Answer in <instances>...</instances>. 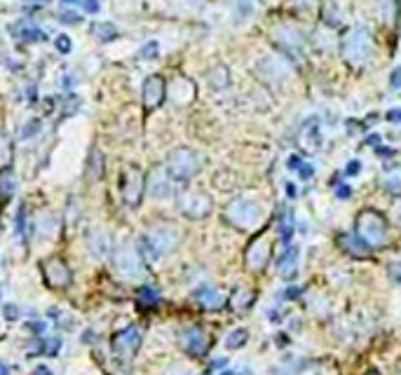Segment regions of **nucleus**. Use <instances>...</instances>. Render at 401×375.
I'll use <instances>...</instances> for the list:
<instances>
[{
  "instance_id": "f03ea898",
  "label": "nucleus",
  "mask_w": 401,
  "mask_h": 375,
  "mask_svg": "<svg viewBox=\"0 0 401 375\" xmlns=\"http://www.w3.org/2000/svg\"><path fill=\"white\" fill-rule=\"evenodd\" d=\"M357 237L371 249L385 246V242H388V220L383 218V214H378L376 209L361 211L357 216Z\"/></svg>"
},
{
  "instance_id": "393cba45",
  "label": "nucleus",
  "mask_w": 401,
  "mask_h": 375,
  "mask_svg": "<svg viewBox=\"0 0 401 375\" xmlns=\"http://www.w3.org/2000/svg\"><path fill=\"white\" fill-rule=\"evenodd\" d=\"M45 272H47V277L49 279H59V286H64L68 282V270L66 266L59 261V258H54V261H47V266H45Z\"/></svg>"
},
{
  "instance_id": "f704fd0d",
  "label": "nucleus",
  "mask_w": 401,
  "mask_h": 375,
  "mask_svg": "<svg viewBox=\"0 0 401 375\" xmlns=\"http://www.w3.org/2000/svg\"><path fill=\"white\" fill-rule=\"evenodd\" d=\"M38 129H40V122H35V120H31L24 127V134H21V138H28V136H33V134H38Z\"/></svg>"
},
{
  "instance_id": "5fc2aeb1",
  "label": "nucleus",
  "mask_w": 401,
  "mask_h": 375,
  "mask_svg": "<svg viewBox=\"0 0 401 375\" xmlns=\"http://www.w3.org/2000/svg\"><path fill=\"white\" fill-rule=\"evenodd\" d=\"M221 375H232V373H221Z\"/></svg>"
},
{
  "instance_id": "79ce46f5",
  "label": "nucleus",
  "mask_w": 401,
  "mask_h": 375,
  "mask_svg": "<svg viewBox=\"0 0 401 375\" xmlns=\"http://www.w3.org/2000/svg\"><path fill=\"white\" fill-rule=\"evenodd\" d=\"M301 165H303V160H301V157H296V155H291V157H289V167L294 169V172H298V169H301Z\"/></svg>"
},
{
  "instance_id": "9d476101",
  "label": "nucleus",
  "mask_w": 401,
  "mask_h": 375,
  "mask_svg": "<svg viewBox=\"0 0 401 375\" xmlns=\"http://www.w3.org/2000/svg\"><path fill=\"white\" fill-rule=\"evenodd\" d=\"M195 94H198V87L191 78L186 76H176L167 85V97H169L176 106H188L191 101H195Z\"/></svg>"
},
{
  "instance_id": "cd10ccee",
  "label": "nucleus",
  "mask_w": 401,
  "mask_h": 375,
  "mask_svg": "<svg viewBox=\"0 0 401 375\" xmlns=\"http://www.w3.org/2000/svg\"><path fill=\"white\" fill-rule=\"evenodd\" d=\"M246 338H249V333H246L244 328H237V331H230L228 333V340H225V345H228V350H239L246 345Z\"/></svg>"
},
{
  "instance_id": "6e6552de",
  "label": "nucleus",
  "mask_w": 401,
  "mask_h": 375,
  "mask_svg": "<svg viewBox=\"0 0 401 375\" xmlns=\"http://www.w3.org/2000/svg\"><path fill=\"white\" fill-rule=\"evenodd\" d=\"M211 207H214V202H211V197L207 193H202V190H186V193H181L179 197V209L184 211L188 218L209 216Z\"/></svg>"
},
{
  "instance_id": "4be33fe9",
  "label": "nucleus",
  "mask_w": 401,
  "mask_h": 375,
  "mask_svg": "<svg viewBox=\"0 0 401 375\" xmlns=\"http://www.w3.org/2000/svg\"><path fill=\"white\" fill-rule=\"evenodd\" d=\"M207 80H209L211 90H225V87L230 85V73H228V69H225V66L218 64V66H214V69L209 71Z\"/></svg>"
},
{
  "instance_id": "c03bdc74",
  "label": "nucleus",
  "mask_w": 401,
  "mask_h": 375,
  "mask_svg": "<svg viewBox=\"0 0 401 375\" xmlns=\"http://www.w3.org/2000/svg\"><path fill=\"white\" fill-rule=\"evenodd\" d=\"M167 375H191V371L184 369V366H176V369H172Z\"/></svg>"
},
{
  "instance_id": "09e8293b",
  "label": "nucleus",
  "mask_w": 401,
  "mask_h": 375,
  "mask_svg": "<svg viewBox=\"0 0 401 375\" xmlns=\"http://www.w3.org/2000/svg\"><path fill=\"white\" fill-rule=\"evenodd\" d=\"M294 3H298V5H312L315 0H294Z\"/></svg>"
},
{
  "instance_id": "4c0bfd02",
  "label": "nucleus",
  "mask_w": 401,
  "mask_h": 375,
  "mask_svg": "<svg viewBox=\"0 0 401 375\" xmlns=\"http://www.w3.org/2000/svg\"><path fill=\"white\" fill-rule=\"evenodd\" d=\"M298 174H301L303 179L308 181V179H312V176H315V169H312V165H305V162H303L301 169H298Z\"/></svg>"
},
{
  "instance_id": "aec40b11",
  "label": "nucleus",
  "mask_w": 401,
  "mask_h": 375,
  "mask_svg": "<svg viewBox=\"0 0 401 375\" xmlns=\"http://www.w3.org/2000/svg\"><path fill=\"white\" fill-rule=\"evenodd\" d=\"M296 263H298V249H296V246H287V251H284V256L280 258V266H277V268H280V272H282L284 279L294 277Z\"/></svg>"
},
{
  "instance_id": "dca6fc26",
  "label": "nucleus",
  "mask_w": 401,
  "mask_h": 375,
  "mask_svg": "<svg viewBox=\"0 0 401 375\" xmlns=\"http://www.w3.org/2000/svg\"><path fill=\"white\" fill-rule=\"evenodd\" d=\"M118 268L125 272L127 277H138L143 272V266H141V258H138V254L134 249H120L118 251Z\"/></svg>"
},
{
  "instance_id": "49530a36",
  "label": "nucleus",
  "mask_w": 401,
  "mask_h": 375,
  "mask_svg": "<svg viewBox=\"0 0 401 375\" xmlns=\"http://www.w3.org/2000/svg\"><path fill=\"white\" fill-rule=\"evenodd\" d=\"M287 195L296 197V186H294V183H287Z\"/></svg>"
},
{
  "instance_id": "2eb2a0df",
  "label": "nucleus",
  "mask_w": 401,
  "mask_h": 375,
  "mask_svg": "<svg viewBox=\"0 0 401 375\" xmlns=\"http://www.w3.org/2000/svg\"><path fill=\"white\" fill-rule=\"evenodd\" d=\"M298 138H301L303 148H308L310 153H317L319 150V145H322V131H319L317 117H310V120L303 124L301 136H298Z\"/></svg>"
},
{
  "instance_id": "b1692460",
  "label": "nucleus",
  "mask_w": 401,
  "mask_h": 375,
  "mask_svg": "<svg viewBox=\"0 0 401 375\" xmlns=\"http://www.w3.org/2000/svg\"><path fill=\"white\" fill-rule=\"evenodd\" d=\"M17 190V179H14V172L12 169H0V197L3 200H10Z\"/></svg>"
},
{
  "instance_id": "a19ab883",
  "label": "nucleus",
  "mask_w": 401,
  "mask_h": 375,
  "mask_svg": "<svg viewBox=\"0 0 401 375\" xmlns=\"http://www.w3.org/2000/svg\"><path fill=\"white\" fill-rule=\"evenodd\" d=\"M388 120L390 122H399L401 120V108H392L390 113H388Z\"/></svg>"
},
{
  "instance_id": "7ed1b4c3",
  "label": "nucleus",
  "mask_w": 401,
  "mask_h": 375,
  "mask_svg": "<svg viewBox=\"0 0 401 375\" xmlns=\"http://www.w3.org/2000/svg\"><path fill=\"white\" fill-rule=\"evenodd\" d=\"M225 218H228L235 227H239V230H249V227L261 223L263 209H261V204L256 200L237 197V200H232L228 207H225Z\"/></svg>"
},
{
  "instance_id": "f257e3e1",
  "label": "nucleus",
  "mask_w": 401,
  "mask_h": 375,
  "mask_svg": "<svg viewBox=\"0 0 401 375\" xmlns=\"http://www.w3.org/2000/svg\"><path fill=\"white\" fill-rule=\"evenodd\" d=\"M340 54L349 66H354V69L369 66L371 59H373V38H371L369 28L364 26L347 28L340 40Z\"/></svg>"
},
{
  "instance_id": "a878e982",
  "label": "nucleus",
  "mask_w": 401,
  "mask_h": 375,
  "mask_svg": "<svg viewBox=\"0 0 401 375\" xmlns=\"http://www.w3.org/2000/svg\"><path fill=\"white\" fill-rule=\"evenodd\" d=\"M92 33L97 35L99 40H113V38H118V28H115L111 21H99V24H92Z\"/></svg>"
},
{
  "instance_id": "412c9836",
  "label": "nucleus",
  "mask_w": 401,
  "mask_h": 375,
  "mask_svg": "<svg viewBox=\"0 0 401 375\" xmlns=\"http://www.w3.org/2000/svg\"><path fill=\"white\" fill-rule=\"evenodd\" d=\"M253 298H256V293H253L251 289H237L235 293H232V310L235 312H246L249 307L253 305Z\"/></svg>"
},
{
  "instance_id": "c756f323",
  "label": "nucleus",
  "mask_w": 401,
  "mask_h": 375,
  "mask_svg": "<svg viewBox=\"0 0 401 375\" xmlns=\"http://www.w3.org/2000/svg\"><path fill=\"white\" fill-rule=\"evenodd\" d=\"M280 232L284 239L291 237V232H294V216H291V211H284L282 214V220H280Z\"/></svg>"
},
{
  "instance_id": "ea45409f",
  "label": "nucleus",
  "mask_w": 401,
  "mask_h": 375,
  "mask_svg": "<svg viewBox=\"0 0 401 375\" xmlns=\"http://www.w3.org/2000/svg\"><path fill=\"white\" fill-rule=\"evenodd\" d=\"M61 17H64L66 24H78V21H80V14H76V12H64Z\"/></svg>"
},
{
  "instance_id": "58836bf2",
  "label": "nucleus",
  "mask_w": 401,
  "mask_h": 375,
  "mask_svg": "<svg viewBox=\"0 0 401 375\" xmlns=\"http://www.w3.org/2000/svg\"><path fill=\"white\" fill-rule=\"evenodd\" d=\"M359 167H361L359 162H357V160H352V162H349V165L345 167V174H347V176H354V174H359Z\"/></svg>"
},
{
  "instance_id": "20e7f679",
  "label": "nucleus",
  "mask_w": 401,
  "mask_h": 375,
  "mask_svg": "<svg viewBox=\"0 0 401 375\" xmlns=\"http://www.w3.org/2000/svg\"><path fill=\"white\" fill-rule=\"evenodd\" d=\"M253 73L258 80H263L265 85L277 87L291 76V64L287 56H261L253 64Z\"/></svg>"
},
{
  "instance_id": "603ef678",
  "label": "nucleus",
  "mask_w": 401,
  "mask_h": 375,
  "mask_svg": "<svg viewBox=\"0 0 401 375\" xmlns=\"http://www.w3.org/2000/svg\"><path fill=\"white\" fill-rule=\"evenodd\" d=\"M366 375H381V373H378V371H369Z\"/></svg>"
},
{
  "instance_id": "6ab92c4d",
  "label": "nucleus",
  "mask_w": 401,
  "mask_h": 375,
  "mask_svg": "<svg viewBox=\"0 0 401 375\" xmlns=\"http://www.w3.org/2000/svg\"><path fill=\"white\" fill-rule=\"evenodd\" d=\"M138 343H141V338H138V333H136L134 328H129L122 335H118V340H115V347H118V352H122L125 357H129L138 347Z\"/></svg>"
},
{
  "instance_id": "9b49d317",
  "label": "nucleus",
  "mask_w": 401,
  "mask_h": 375,
  "mask_svg": "<svg viewBox=\"0 0 401 375\" xmlns=\"http://www.w3.org/2000/svg\"><path fill=\"white\" fill-rule=\"evenodd\" d=\"M143 188H145L143 174L136 167H127L125 181H122V195H125V202L129 207H138V202L143 197Z\"/></svg>"
},
{
  "instance_id": "f8f14e48",
  "label": "nucleus",
  "mask_w": 401,
  "mask_h": 375,
  "mask_svg": "<svg viewBox=\"0 0 401 375\" xmlns=\"http://www.w3.org/2000/svg\"><path fill=\"white\" fill-rule=\"evenodd\" d=\"M167 99V83L160 76H148L143 80V108L145 110H155L157 106H162V101Z\"/></svg>"
},
{
  "instance_id": "c9c22d12",
  "label": "nucleus",
  "mask_w": 401,
  "mask_h": 375,
  "mask_svg": "<svg viewBox=\"0 0 401 375\" xmlns=\"http://www.w3.org/2000/svg\"><path fill=\"white\" fill-rule=\"evenodd\" d=\"M56 42V47H59V52H71V40H68V35H59V38L54 40Z\"/></svg>"
},
{
  "instance_id": "ddd939ff",
  "label": "nucleus",
  "mask_w": 401,
  "mask_h": 375,
  "mask_svg": "<svg viewBox=\"0 0 401 375\" xmlns=\"http://www.w3.org/2000/svg\"><path fill=\"white\" fill-rule=\"evenodd\" d=\"M172 181H174V176L169 174V169L155 167V169H150L148 179H145V188H148V193L152 197H167V195H172Z\"/></svg>"
},
{
  "instance_id": "0eeeda50",
  "label": "nucleus",
  "mask_w": 401,
  "mask_h": 375,
  "mask_svg": "<svg viewBox=\"0 0 401 375\" xmlns=\"http://www.w3.org/2000/svg\"><path fill=\"white\" fill-rule=\"evenodd\" d=\"M143 242H145V246H148V251L152 256H164V254H169L176 249L179 232L169 225H160V227H155V230H150L148 234H145Z\"/></svg>"
},
{
  "instance_id": "423d86ee",
  "label": "nucleus",
  "mask_w": 401,
  "mask_h": 375,
  "mask_svg": "<svg viewBox=\"0 0 401 375\" xmlns=\"http://www.w3.org/2000/svg\"><path fill=\"white\" fill-rule=\"evenodd\" d=\"M273 42L287 56H298L305 47V33L294 24H277L273 28Z\"/></svg>"
},
{
  "instance_id": "bb28decb",
  "label": "nucleus",
  "mask_w": 401,
  "mask_h": 375,
  "mask_svg": "<svg viewBox=\"0 0 401 375\" xmlns=\"http://www.w3.org/2000/svg\"><path fill=\"white\" fill-rule=\"evenodd\" d=\"M253 12H256V3H253V0H235V19L239 24L251 19Z\"/></svg>"
},
{
  "instance_id": "37998d69",
  "label": "nucleus",
  "mask_w": 401,
  "mask_h": 375,
  "mask_svg": "<svg viewBox=\"0 0 401 375\" xmlns=\"http://www.w3.org/2000/svg\"><path fill=\"white\" fill-rule=\"evenodd\" d=\"M83 3H85V10H87V12H97V10H99V3H97V0H83Z\"/></svg>"
},
{
  "instance_id": "5701e85b",
  "label": "nucleus",
  "mask_w": 401,
  "mask_h": 375,
  "mask_svg": "<svg viewBox=\"0 0 401 375\" xmlns=\"http://www.w3.org/2000/svg\"><path fill=\"white\" fill-rule=\"evenodd\" d=\"M376 12L383 21L392 24L399 12V0H376Z\"/></svg>"
},
{
  "instance_id": "39448f33",
  "label": "nucleus",
  "mask_w": 401,
  "mask_h": 375,
  "mask_svg": "<svg viewBox=\"0 0 401 375\" xmlns=\"http://www.w3.org/2000/svg\"><path fill=\"white\" fill-rule=\"evenodd\" d=\"M167 169H169L174 179L188 181L202 169V155L191 148H176L167 160Z\"/></svg>"
},
{
  "instance_id": "864d4df0",
  "label": "nucleus",
  "mask_w": 401,
  "mask_h": 375,
  "mask_svg": "<svg viewBox=\"0 0 401 375\" xmlns=\"http://www.w3.org/2000/svg\"><path fill=\"white\" fill-rule=\"evenodd\" d=\"M239 375H253V373H246V371H244V373H239Z\"/></svg>"
},
{
  "instance_id": "a211bd4d",
  "label": "nucleus",
  "mask_w": 401,
  "mask_h": 375,
  "mask_svg": "<svg viewBox=\"0 0 401 375\" xmlns=\"http://www.w3.org/2000/svg\"><path fill=\"white\" fill-rule=\"evenodd\" d=\"M342 251H347L349 256H357V258H366L369 256V246L364 244L359 237H352V234H340L338 237Z\"/></svg>"
},
{
  "instance_id": "e433bc0d",
  "label": "nucleus",
  "mask_w": 401,
  "mask_h": 375,
  "mask_svg": "<svg viewBox=\"0 0 401 375\" xmlns=\"http://www.w3.org/2000/svg\"><path fill=\"white\" fill-rule=\"evenodd\" d=\"M390 85L395 87V90H401V66H397V69L392 71V76H390Z\"/></svg>"
},
{
  "instance_id": "de8ad7c7",
  "label": "nucleus",
  "mask_w": 401,
  "mask_h": 375,
  "mask_svg": "<svg viewBox=\"0 0 401 375\" xmlns=\"http://www.w3.org/2000/svg\"><path fill=\"white\" fill-rule=\"evenodd\" d=\"M395 218H397V223L401 227V204H397V207H395Z\"/></svg>"
},
{
  "instance_id": "72a5a7b5",
  "label": "nucleus",
  "mask_w": 401,
  "mask_h": 375,
  "mask_svg": "<svg viewBox=\"0 0 401 375\" xmlns=\"http://www.w3.org/2000/svg\"><path fill=\"white\" fill-rule=\"evenodd\" d=\"M160 52V45L157 42H148V45H143V49L138 54H141V59H155Z\"/></svg>"
},
{
  "instance_id": "473e14b6",
  "label": "nucleus",
  "mask_w": 401,
  "mask_h": 375,
  "mask_svg": "<svg viewBox=\"0 0 401 375\" xmlns=\"http://www.w3.org/2000/svg\"><path fill=\"white\" fill-rule=\"evenodd\" d=\"M385 186H388L392 193H399L401 190V174H390L385 176Z\"/></svg>"
},
{
  "instance_id": "c85d7f7f",
  "label": "nucleus",
  "mask_w": 401,
  "mask_h": 375,
  "mask_svg": "<svg viewBox=\"0 0 401 375\" xmlns=\"http://www.w3.org/2000/svg\"><path fill=\"white\" fill-rule=\"evenodd\" d=\"M10 160H12V141H10V136L0 131V167L5 169L10 165Z\"/></svg>"
},
{
  "instance_id": "2f4dec72",
  "label": "nucleus",
  "mask_w": 401,
  "mask_h": 375,
  "mask_svg": "<svg viewBox=\"0 0 401 375\" xmlns=\"http://www.w3.org/2000/svg\"><path fill=\"white\" fill-rule=\"evenodd\" d=\"M19 35H21V38H24V40H28V42H33V40H40V38H42V33H40L35 26H19Z\"/></svg>"
},
{
  "instance_id": "8fccbe9b",
  "label": "nucleus",
  "mask_w": 401,
  "mask_h": 375,
  "mask_svg": "<svg viewBox=\"0 0 401 375\" xmlns=\"http://www.w3.org/2000/svg\"><path fill=\"white\" fill-rule=\"evenodd\" d=\"M64 3H68V5H78V3H83V0H64Z\"/></svg>"
},
{
  "instance_id": "1a4fd4ad",
  "label": "nucleus",
  "mask_w": 401,
  "mask_h": 375,
  "mask_svg": "<svg viewBox=\"0 0 401 375\" xmlns=\"http://www.w3.org/2000/svg\"><path fill=\"white\" fill-rule=\"evenodd\" d=\"M270 254H273V242L265 232L251 239L249 249H246V268L253 272H261L270 263Z\"/></svg>"
},
{
  "instance_id": "4468645a",
  "label": "nucleus",
  "mask_w": 401,
  "mask_h": 375,
  "mask_svg": "<svg viewBox=\"0 0 401 375\" xmlns=\"http://www.w3.org/2000/svg\"><path fill=\"white\" fill-rule=\"evenodd\" d=\"M181 345H184L186 352H191V355L202 357L209 347V338L202 326H188L184 333H181Z\"/></svg>"
},
{
  "instance_id": "f3484780",
  "label": "nucleus",
  "mask_w": 401,
  "mask_h": 375,
  "mask_svg": "<svg viewBox=\"0 0 401 375\" xmlns=\"http://www.w3.org/2000/svg\"><path fill=\"white\" fill-rule=\"evenodd\" d=\"M195 298H198V303L204 307V310H221V307L225 305L223 296L214 289H209V286H204V289H200L198 293H195Z\"/></svg>"
},
{
  "instance_id": "a18cd8bd",
  "label": "nucleus",
  "mask_w": 401,
  "mask_h": 375,
  "mask_svg": "<svg viewBox=\"0 0 401 375\" xmlns=\"http://www.w3.org/2000/svg\"><path fill=\"white\" fill-rule=\"evenodd\" d=\"M338 197H349V186H338Z\"/></svg>"
},
{
  "instance_id": "3c124183",
  "label": "nucleus",
  "mask_w": 401,
  "mask_h": 375,
  "mask_svg": "<svg viewBox=\"0 0 401 375\" xmlns=\"http://www.w3.org/2000/svg\"><path fill=\"white\" fill-rule=\"evenodd\" d=\"M28 3H47V0H28Z\"/></svg>"
},
{
  "instance_id": "7c9ffc66",
  "label": "nucleus",
  "mask_w": 401,
  "mask_h": 375,
  "mask_svg": "<svg viewBox=\"0 0 401 375\" xmlns=\"http://www.w3.org/2000/svg\"><path fill=\"white\" fill-rule=\"evenodd\" d=\"M94 167V179H99L101 174H104V157H101V153H99V148H94L92 150V155H90V169Z\"/></svg>"
}]
</instances>
